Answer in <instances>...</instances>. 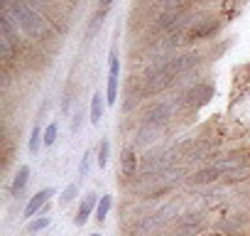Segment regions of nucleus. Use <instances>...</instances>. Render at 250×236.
I'll use <instances>...</instances> for the list:
<instances>
[{
    "label": "nucleus",
    "instance_id": "nucleus-1",
    "mask_svg": "<svg viewBox=\"0 0 250 236\" xmlns=\"http://www.w3.org/2000/svg\"><path fill=\"white\" fill-rule=\"evenodd\" d=\"M199 59H201L199 52H182V54H172L162 62H155L145 71V94H157V91L172 86L177 81V76H182L191 67H196Z\"/></svg>",
    "mask_w": 250,
    "mask_h": 236
},
{
    "label": "nucleus",
    "instance_id": "nucleus-2",
    "mask_svg": "<svg viewBox=\"0 0 250 236\" xmlns=\"http://www.w3.org/2000/svg\"><path fill=\"white\" fill-rule=\"evenodd\" d=\"M3 10H8V13L13 15V20L18 23V27H20L27 37H32V40H44V37H47V32H49L47 20L27 3V0H13V3L5 5Z\"/></svg>",
    "mask_w": 250,
    "mask_h": 236
},
{
    "label": "nucleus",
    "instance_id": "nucleus-3",
    "mask_svg": "<svg viewBox=\"0 0 250 236\" xmlns=\"http://www.w3.org/2000/svg\"><path fill=\"white\" fill-rule=\"evenodd\" d=\"M108 81H105V101L113 106L118 103V74H120V62H118V49H110L108 57Z\"/></svg>",
    "mask_w": 250,
    "mask_h": 236
},
{
    "label": "nucleus",
    "instance_id": "nucleus-4",
    "mask_svg": "<svg viewBox=\"0 0 250 236\" xmlns=\"http://www.w3.org/2000/svg\"><path fill=\"white\" fill-rule=\"evenodd\" d=\"M172 111H174V103L169 101H160L155 106H150L143 116V123H150V126H160V123H167L172 118Z\"/></svg>",
    "mask_w": 250,
    "mask_h": 236
},
{
    "label": "nucleus",
    "instance_id": "nucleus-5",
    "mask_svg": "<svg viewBox=\"0 0 250 236\" xmlns=\"http://www.w3.org/2000/svg\"><path fill=\"white\" fill-rule=\"evenodd\" d=\"M201 224H204V216L199 212H187L177 221V234L179 236H196V231L201 229Z\"/></svg>",
    "mask_w": 250,
    "mask_h": 236
},
{
    "label": "nucleus",
    "instance_id": "nucleus-6",
    "mask_svg": "<svg viewBox=\"0 0 250 236\" xmlns=\"http://www.w3.org/2000/svg\"><path fill=\"white\" fill-rule=\"evenodd\" d=\"M52 194H54V189H52V187H44V189H40V192H37L35 197H30V202L25 204V209H22V216H25V219H35V216H37V212H40V209H42V207L49 202V197H52Z\"/></svg>",
    "mask_w": 250,
    "mask_h": 236
},
{
    "label": "nucleus",
    "instance_id": "nucleus-7",
    "mask_svg": "<svg viewBox=\"0 0 250 236\" xmlns=\"http://www.w3.org/2000/svg\"><path fill=\"white\" fill-rule=\"evenodd\" d=\"M96 207H98V197H96L93 192H88V194L81 199L79 209H76L74 224H76V226H83V224L88 221V216H91V214H96Z\"/></svg>",
    "mask_w": 250,
    "mask_h": 236
},
{
    "label": "nucleus",
    "instance_id": "nucleus-8",
    "mask_svg": "<svg viewBox=\"0 0 250 236\" xmlns=\"http://www.w3.org/2000/svg\"><path fill=\"white\" fill-rule=\"evenodd\" d=\"M105 103H108L105 96H103L101 91H93V96H91V108H88V118H91L93 126L101 123V118H103V106H105Z\"/></svg>",
    "mask_w": 250,
    "mask_h": 236
},
{
    "label": "nucleus",
    "instance_id": "nucleus-9",
    "mask_svg": "<svg viewBox=\"0 0 250 236\" xmlns=\"http://www.w3.org/2000/svg\"><path fill=\"white\" fill-rule=\"evenodd\" d=\"M160 136V126H150V123H143V128L138 131V138H135V145L138 148H145L150 143H155Z\"/></svg>",
    "mask_w": 250,
    "mask_h": 236
},
{
    "label": "nucleus",
    "instance_id": "nucleus-10",
    "mask_svg": "<svg viewBox=\"0 0 250 236\" xmlns=\"http://www.w3.org/2000/svg\"><path fill=\"white\" fill-rule=\"evenodd\" d=\"M27 180H30V167H27V165H22V167L15 172V177H13V185H10V192H13V197H20V194H22V189L27 187Z\"/></svg>",
    "mask_w": 250,
    "mask_h": 236
},
{
    "label": "nucleus",
    "instance_id": "nucleus-11",
    "mask_svg": "<svg viewBox=\"0 0 250 236\" xmlns=\"http://www.w3.org/2000/svg\"><path fill=\"white\" fill-rule=\"evenodd\" d=\"M179 214V207L174 204V202H167V204H162L157 212H155V216H157V221H160V226H165V224H169L174 216Z\"/></svg>",
    "mask_w": 250,
    "mask_h": 236
},
{
    "label": "nucleus",
    "instance_id": "nucleus-12",
    "mask_svg": "<svg viewBox=\"0 0 250 236\" xmlns=\"http://www.w3.org/2000/svg\"><path fill=\"white\" fill-rule=\"evenodd\" d=\"M49 224H52V216H44V214H40V216H35V219H30V221H27L25 231H27V234H40V231H44Z\"/></svg>",
    "mask_w": 250,
    "mask_h": 236
},
{
    "label": "nucleus",
    "instance_id": "nucleus-13",
    "mask_svg": "<svg viewBox=\"0 0 250 236\" xmlns=\"http://www.w3.org/2000/svg\"><path fill=\"white\" fill-rule=\"evenodd\" d=\"M110 207H113V199H110V194H103V197L98 199V207H96V214H93V219H96L98 224H101V221H105V216H108Z\"/></svg>",
    "mask_w": 250,
    "mask_h": 236
},
{
    "label": "nucleus",
    "instance_id": "nucleus-14",
    "mask_svg": "<svg viewBox=\"0 0 250 236\" xmlns=\"http://www.w3.org/2000/svg\"><path fill=\"white\" fill-rule=\"evenodd\" d=\"M123 172H125V175H138V172H140V170H138V158H135L133 150H125V153H123Z\"/></svg>",
    "mask_w": 250,
    "mask_h": 236
},
{
    "label": "nucleus",
    "instance_id": "nucleus-15",
    "mask_svg": "<svg viewBox=\"0 0 250 236\" xmlns=\"http://www.w3.org/2000/svg\"><path fill=\"white\" fill-rule=\"evenodd\" d=\"M40 143H44V133L40 131V123L32 128V136H30V145H27V150L32 153V155H37V150H40Z\"/></svg>",
    "mask_w": 250,
    "mask_h": 236
},
{
    "label": "nucleus",
    "instance_id": "nucleus-16",
    "mask_svg": "<svg viewBox=\"0 0 250 236\" xmlns=\"http://www.w3.org/2000/svg\"><path fill=\"white\" fill-rule=\"evenodd\" d=\"M79 185H81V180H76V182H71L64 192H62V204H69V202H74V197L79 194Z\"/></svg>",
    "mask_w": 250,
    "mask_h": 236
},
{
    "label": "nucleus",
    "instance_id": "nucleus-17",
    "mask_svg": "<svg viewBox=\"0 0 250 236\" xmlns=\"http://www.w3.org/2000/svg\"><path fill=\"white\" fill-rule=\"evenodd\" d=\"M57 133H59V123L54 121V123H49L44 128V145H54L57 143Z\"/></svg>",
    "mask_w": 250,
    "mask_h": 236
},
{
    "label": "nucleus",
    "instance_id": "nucleus-18",
    "mask_svg": "<svg viewBox=\"0 0 250 236\" xmlns=\"http://www.w3.org/2000/svg\"><path fill=\"white\" fill-rule=\"evenodd\" d=\"M108 150H110V143H108V141H101V150H98V167H105V165H108Z\"/></svg>",
    "mask_w": 250,
    "mask_h": 236
},
{
    "label": "nucleus",
    "instance_id": "nucleus-19",
    "mask_svg": "<svg viewBox=\"0 0 250 236\" xmlns=\"http://www.w3.org/2000/svg\"><path fill=\"white\" fill-rule=\"evenodd\" d=\"M88 170H91V153H86V155L81 158V167H79V180H83V177L88 175Z\"/></svg>",
    "mask_w": 250,
    "mask_h": 236
},
{
    "label": "nucleus",
    "instance_id": "nucleus-20",
    "mask_svg": "<svg viewBox=\"0 0 250 236\" xmlns=\"http://www.w3.org/2000/svg\"><path fill=\"white\" fill-rule=\"evenodd\" d=\"M81 123H83V113H81V111H76V113H74V121H71V133L81 131Z\"/></svg>",
    "mask_w": 250,
    "mask_h": 236
},
{
    "label": "nucleus",
    "instance_id": "nucleus-21",
    "mask_svg": "<svg viewBox=\"0 0 250 236\" xmlns=\"http://www.w3.org/2000/svg\"><path fill=\"white\" fill-rule=\"evenodd\" d=\"M27 3L32 8H47V5H52V0H27Z\"/></svg>",
    "mask_w": 250,
    "mask_h": 236
},
{
    "label": "nucleus",
    "instance_id": "nucleus-22",
    "mask_svg": "<svg viewBox=\"0 0 250 236\" xmlns=\"http://www.w3.org/2000/svg\"><path fill=\"white\" fill-rule=\"evenodd\" d=\"M177 3H182V0H160V5H165V8H172Z\"/></svg>",
    "mask_w": 250,
    "mask_h": 236
},
{
    "label": "nucleus",
    "instance_id": "nucleus-23",
    "mask_svg": "<svg viewBox=\"0 0 250 236\" xmlns=\"http://www.w3.org/2000/svg\"><path fill=\"white\" fill-rule=\"evenodd\" d=\"M113 3V0H103V5H110Z\"/></svg>",
    "mask_w": 250,
    "mask_h": 236
},
{
    "label": "nucleus",
    "instance_id": "nucleus-24",
    "mask_svg": "<svg viewBox=\"0 0 250 236\" xmlns=\"http://www.w3.org/2000/svg\"><path fill=\"white\" fill-rule=\"evenodd\" d=\"M91 236H101V234H98V231H96V234H91Z\"/></svg>",
    "mask_w": 250,
    "mask_h": 236
}]
</instances>
